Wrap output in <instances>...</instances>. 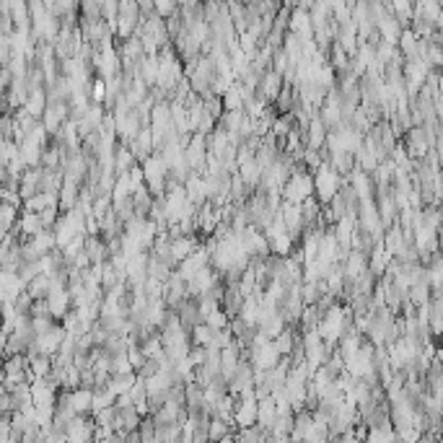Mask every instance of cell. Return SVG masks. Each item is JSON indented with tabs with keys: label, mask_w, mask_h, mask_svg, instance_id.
<instances>
[{
	"label": "cell",
	"mask_w": 443,
	"mask_h": 443,
	"mask_svg": "<svg viewBox=\"0 0 443 443\" xmlns=\"http://www.w3.org/2000/svg\"><path fill=\"white\" fill-rule=\"evenodd\" d=\"M311 195H316V187H314V172H308L306 164H296L293 174H291V179L286 181V187H283V200H291V203H303L308 200Z\"/></svg>",
	"instance_id": "6da1fadb"
},
{
	"label": "cell",
	"mask_w": 443,
	"mask_h": 443,
	"mask_svg": "<svg viewBox=\"0 0 443 443\" xmlns=\"http://www.w3.org/2000/svg\"><path fill=\"white\" fill-rule=\"evenodd\" d=\"M342 184H345V181H342V174H340L337 169L332 166V161H324V164L314 172L316 197H319V203H322V205H330L332 197L337 195Z\"/></svg>",
	"instance_id": "7a4b0ae2"
},
{
	"label": "cell",
	"mask_w": 443,
	"mask_h": 443,
	"mask_svg": "<svg viewBox=\"0 0 443 443\" xmlns=\"http://www.w3.org/2000/svg\"><path fill=\"white\" fill-rule=\"evenodd\" d=\"M286 89V75L275 68H267L259 75V86H257V94H262L270 104H275V99L280 96V91Z\"/></svg>",
	"instance_id": "3957f363"
},
{
	"label": "cell",
	"mask_w": 443,
	"mask_h": 443,
	"mask_svg": "<svg viewBox=\"0 0 443 443\" xmlns=\"http://www.w3.org/2000/svg\"><path fill=\"white\" fill-rule=\"evenodd\" d=\"M96 438V417L75 415V420L68 425V441H94Z\"/></svg>",
	"instance_id": "277c9868"
},
{
	"label": "cell",
	"mask_w": 443,
	"mask_h": 443,
	"mask_svg": "<svg viewBox=\"0 0 443 443\" xmlns=\"http://www.w3.org/2000/svg\"><path fill=\"white\" fill-rule=\"evenodd\" d=\"M138 164H140V161H138L135 153L130 150L128 143H120L117 148H114V172H117V174L133 172V169H135Z\"/></svg>",
	"instance_id": "5b68a950"
},
{
	"label": "cell",
	"mask_w": 443,
	"mask_h": 443,
	"mask_svg": "<svg viewBox=\"0 0 443 443\" xmlns=\"http://www.w3.org/2000/svg\"><path fill=\"white\" fill-rule=\"evenodd\" d=\"M215 337H218V330L208 322H200L197 327H192V340H195V345H203V347H211L215 345Z\"/></svg>",
	"instance_id": "8992f818"
}]
</instances>
